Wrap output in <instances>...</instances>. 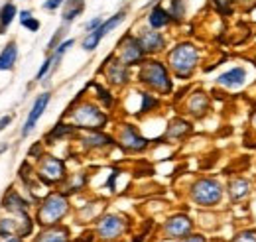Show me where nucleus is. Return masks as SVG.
<instances>
[{
    "label": "nucleus",
    "instance_id": "obj_12",
    "mask_svg": "<svg viewBox=\"0 0 256 242\" xmlns=\"http://www.w3.org/2000/svg\"><path fill=\"white\" fill-rule=\"evenodd\" d=\"M242 81H244V69H240V67L230 69L219 77V83L227 85V87H238V85H242Z\"/></svg>",
    "mask_w": 256,
    "mask_h": 242
},
{
    "label": "nucleus",
    "instance_id": "obj_4",
    "mask_svg": "<svg viewBox=\"0 0 256 242\" xmlns=\"http://www.w3.org/2000/svg\"><path fill=\"white\" fill-rule=\"evenodd\" d=\"M142 79H144L148 85H152L154 89L170 91L168 73H166L164 65H160V63H148V65H144V69H142Z\"/></svg>",
    "mask_w": 256,
    "mask_h": 242
},
{
    "label": "nucleus",
    "instance_id": "obj_10",
    "mask_svg": "<svg viewBox=\"0 0 256 242\" xmlns=\"http://www.w3.org/2000/svg\"><path fill=\"white\" fill-rule=\"evenodd\" d=\"M191 228V220L187 217H174L168 224H166V232L168 236L172 238H178V236H183L185 232H189Z\"/></svg>",
    "mask_w": 256,
    "mask_h": 242
},
{
    "label": "nucleus",
    "instance_id": "obj_17",
    "mask_svg": "<svg viewBox=\"0 0 256 242\" xmlns=\"http://www.w3.org/2000/svg\"><path fill=\"white\" fill-rule=\"evenodd\" d=\"M150 24H152V28H162V26H166V24H168V14H166V10H164V8H154L152 14H150Z\"/></svg>",
    "mask_w": 256,
    "mask_h": 242
},
{
    "label": "nucleus",
    "instance_id": "obj_29",
    "mask_svg": "<svg viewBox=\"0 0 256 242\" xmlns=\"http://www.w3.org/2000/svg\"><path fill=\"white\" fill-rule=\"evenodd\" d=\"M183 242H205V240H203V236H189Z\"/></svg>",
    "mask_w": 256,
    "mask_h": 242
},
{
    "label": "nucleus",
    "instance_id": "obj_25",
    "mask_svg": "<svg viewBox=\"0 0 256 242\" xmlns=\"http://www.w3.org/2000/svg\"><path fill=\"white\" fill-rule=\"evenodd\" d=\"M51 63H53V61H51V59H48V61H46V63H44V65H42V69H40V71H38V79H42V77H44V75H46V71H48V69H50V65H51Z\"/></svg>",
    "mask_w": 256,
    "mask_h": 242
},
{
    "label": "nucleus",
    "instance_id": "obj_23",
    "mask_svg": "<svg viewBox=\"0 0 256 242\" xmlns=\"http://www.w3.org/2000/svg\"><path fill=\"white\" fill-rule=\"evenodd\" d=\"M215 4L219 8V12H223V14H227L230 10V0H215Z\"/></svg>",
    "mask_w": 256,
    "mask_h": 242
},
{
    "label": "nucleus",
    "instance_id": "obj_22",
    "mask_svg": "<svg viewBox=\"0 0 256 242\" xmlns=\"http://www.w3.org/2000/svg\"><path fill=\"white\" fill-rule=\"evenodd\" d=\"M22 24H24L28 30H38V28H40V22H38V20H32V18H30V12H22Z\"/></svg>",
    "mask_w": 256,
    "mask_h": 242
},
{
    "label": "nucleus",
    "instance_id": "obj_5",
    "mask_svg": "<svg viewBox=\"0 0 256 242\" xmlns=\"http://www.w3.org/2000/svg\"><path fill=\"white\" fill-rule=\"evenodd\" d=\"M73 120L81 126H89V128H97L101 124H104V116L95 108V106H81L79 110H75Z\"/></svg>",
    "mask_w": 256,
    "mask_h": 242
},
{
    "label": "nucleus",
    "instance_id": "obj_26",
    "mask_svg": "<svg viewBox=\"0 0 256 242\" xmlns=\"http://www.w3.org/2000/svg\"><path fill=\"white\" fill-rule=\"evenodd\" d=\"M61 2H63V0H48V2H46V8H48V10H53V8H57Z\"/></svg>",
    "mask_w": 256,
    "mask_h": 242
},
{
    "label": "nucleus",
    "instance_id": "obj_7",
    "mask_svg": "<svg viewBox=\"0 0 256 242\" xmlns=\"http://www.w3.org/2000/svg\"><path fill=\"white\" fill-rule=\"evenodd\" d=\"M48 102H50V95H48V93L36 98L34 108H32V112H30V116H28V122H26V126H24V130H22V134H24V136L32 132V128H34V126H36V122H38V118L44 114V110H46Z\"/></svg>",
    "mask_w": 256,
    "mask_h": 242
},
{
    "label": "nucleus",
    "instance_id": "obj_3",
    "mask_svg": "<svg viewBox=\"0 0 256 242\" xmlns=\"http://www.w3.org/2000/svg\"><path fill=\"white\" fill-rule=\"evenodd\" d=\"M67 211V201L61 197V195H51L44 207L40 209V220L44 224H50V222H55L59 220Z\"/></svg>",
    "mask_w": 256,
    "mask_h": 242
},
{
    "label": "nucleus",
    "instance_id": "obj_13",
    "mask_svg": "<svg viewBox=\"0 0 256 242\" xmlns=\"http://www.w3.org/2000/svg\"><path fill=\"white\" fill-rule=\"evenodd\" d=\"M122 142H124L126 148H130V150H142V148L146 146V140L140 138L132 128H124V132H122Z\"/></svg>",
    "mask_w": 256,
    "mask_h": 242
},
{
    "label": "nucleus",
    "instance_id": "obj_20",
    "mask_svg": "<svg viewBox=\"0 0 256 242\" xmlns=\"http://www.w3.org/2000/svg\"><path fill=\"white\" fill-rule=\"evenodd\" d=\"M246 191H248V183H246V181L236 179V181H232V183H230V195H232L234 199H238V197L246 195Z\"/></svg>",
    "mask_w": 256,
    "mask_h": 242
},
{
    "label": "nucleus",
    "instance_id": "obj_16",
    "mask_svg": "<svg viewBox=\"0 0 256 242\" xmlns=\"http://www.w3.org/2000/svg\"><path fill=\"white\" fill-rule=\"evenodd\" d=\"M38 242H67V232L63 228H59V230H48V232H44L40 236Z\"/></svg>",
    "mask_w": 256,
    "mask_h": 242
},
{
    "label": "nucleus",
    "instance_id": "obj_9",
    "mask_svg": "<svg viewBox=\"0 0 256 242\" xmlns=\"http://www.w3.org/2000/svg\"><path fill=\"white\" fill-rule=\"evenodd\" d=\"M40 173H42L48 181H57V179L63 177V164H61L59 160H55V158H48V160L42 164Z\"/></svg>",
    "mask_w": 256,
    "mask_h": 242
},
{
    "label": "nucleus",
    "instance_id": "obj_27",
    "mask_svg": "<svg viewBox=\"0 0 256 242\" xmlns=\"http://www.w3.org/2000/svg\"><path fill=\"white\" fill-rule=\"evenodd\" d=\"M99 24H101V18H95L93 22H89V24H87V30H95Z\"/></svg>",
    "mask_w": 256,
    "mask_h": 242
},
{
    "label": "nucleus",
    "instance_id": "obj_6",
    "mask_svg": "<svg viewBox=\"0 0 256 242\" xmlns=\"http://www.w3.org/2000/svg\"><path fill=\"white\" fill-rule=\"evenodd\" d=\"M122 18H124V14L120 12V14H116L114 18L106 20L104 24H101V26H99L95 32H91V34L87 36V40L83 42V48H85V49H95V48H97V44L101 42V38H104V36H106V34H108V32H110L114 26H118V24L122 22Z\"/></svg>",
    "mask_w": 256,
    "mask_h": 242
},
{
    "label": "nucleus",
    "instance_id": "obj_30",
    "mask_svg": "<svg viewBox=\"0 0 256 242\" xmlns=\"http://www.w3.org/2000/svg\"><path fill=\"white\" fill-rule=\"evenodd\" d=\"M8 122H10V116H4L2 120H0V130H2V128H4Z\"/></svg>",
    "mask_w": 256,
    "mask_h": 242
},
{
    "label": "nucleus",
    "instance_id": "obj_15",
    "mask_svg": "<svg viewBox=\"0 0 256 242\" xmlns=\"http://www.w3.org/2000/svg\"><path fill=\"white\" fill-rule=\"evenodd\" d=\"M16 55H18V49L14 44H10L2 53H0V69H10L16 61Z\"/></svg>",
    "mask_w": 256,
    "mask_h": 242
},
{
    "label": "nucleus",
    "instance_id": "obj_1",
    "mask_svg": "<svg viewBox=\"0 0 256 242\" xmlns=\"http://www.w3.org/2000/svg\"><path fill=\"white\" fill-rule=\"evenodd\" d=\"M195 61H197V49L193 46H189V44L178 46L170 53V63H172L174 71L179 77H187L191 73V69L195 67Z\"/></svg>",
    "mask_w": 256,
    "mask_h": 242
},
{
    "label": "nucleus",
    "instance_id": "obj_8",
    "mask_svg": "<svg viewBox=\"0 0 256 242\" xmlns=\"http://www.w3.org/2000/svg\"><path fill=\"white\" fill-rule=\"evenodd\" d=\"M122 228H124V222L118 217H106L99 224V234L102 238H114L122 232Z\"/></svg>",
    "mask_w": 256,
    "mask_h": 242
},
{
    "label": "nucleus",
    "instance_id": "obj_28",
    "mask_svg": "<svg viewBox=\"0 0 256 242\" xmlns=\"http://www.w3.org/2000/svg\"><path fill=\"white\" fill-rule=\"evenodd\" d=\"M152 104H154V100H152L148 95H144V106H142V110H146V108H148V106H152Z\"/></svg>",
    "mask_w": 256,
    "mask_h": 242
},
{
    "label": "nucleus",
    "instance_id": "obj_11",
    "mask_svg": "<svg viewBox=\"0 0 256 242\" xmlns=\"http://www.w3.org/2000/svg\"><path fill=\"white\" fill-rule=\"evenodd\" d=\"M164 46V38L158 32H144L140 38V48L146 51H156Z\"/></svg>",
    "mask_w": 256,
    "mask_h": 242
},
{
    "label": "nucleus",
    "instance_id": "obj_24",
    "mask_svg": "<svg viewBox=\"0 0 256 242\" xmlns=\"http://www.w3.org/2000/svg\"><path fill=\"white\" fill-rule=\"evenodd\" d=\"M234 242H256V232H244Z\"/></svg>",
    "mask_w": 256,
    "mask_h": 242
},
{
    "label": "nucleus",
    "instance_id": "obj_31",
    "mask_svg": "<svg viewBox=\"0 0 256 242\" xmlns=\"http://www.w3.org/2000/svg\"><path fill=\"white\" fill-rule=\"evenodd\" d=\"M6 242H20L18 238H10V240H6Z\"/></svg>",
    "mask_w": 256,
    "mask_h": 242
},
{
    "label": "nucleus",
    "instance_id": "obj_18",
    "mask_svg": "<svg viewBox=\"0 0 256 242\" xmlns=\"http://www.w3.org/2000/svg\"><path fill=\"white\" fill-rule=\"evenodd\" d=\"M83 10V0H69V4L63 12V20H73Z\"/></svg>",
    "mask_w": 256,
    "mask_h": 242
},
{
    "label": "nucleus",
    "instance_id": "obj_2",
    "mask_svg": "<svg viewBox=\"0 0 256 242\" xmlns=\"http://www.w3.org/2000/svg\"><path fill=\"white\" fill-rule=\"evenodd\" d=\"M193 199L199 205H205V207L219 203V199H221V187H219V183L211 181V179H201L193 187Z\"/></svg>",
    "mask_w": 256,
    "mask_h": 242
},
{
    "label": "nucleus",
    "instance_id": "obj_21",
    "mask_svg": "<svg viewBox=\"0 0 256 242\" xmlns=\"http://www.w3.org/2000/svg\"><path fill=\"white\" fill-rule=\"evenodd\" d=\"M14 14H16V8H14L12 4H6V6L2 8V12H0V24H2V26H8V24L12 22Z\"/></svg>",
    "mask_w": 256,
    "mask_h": 242
},
{
    "label": "nucleus",
    "instance_id": "obj_19",
    "mask_svg": "<svg viewBox=\"0 0 256 242\" xmlns=\"http://www.w3.org/2000/svg\"><path fill=\"white\" fill-rule=\"evenodd\" d=\"M124 65L126 63H112L110 69H108V77L112 83H122L124 77H126V71H124Z\"/></svg>",
    "mask_w": 256,
    "mask_h": 242
},
{
    "label": "nucleus",
    "instance_id": "obj_14",
    "mask_svg": "<svg viewBox=\"0 0 256 242\" xmlns=\"http://www.w3.org/2000/svg\"><path fill=\"white\" fill-rule=\"evenodd\" d=\"M140 53H142V49H140V46L136 44V42H128L126 46H124V51H122V61L128 65V63H134V61H138L140 59Z\"/></svg>",
    "mask_w": 256,
    "mask_h": 242
}]
</instances>
